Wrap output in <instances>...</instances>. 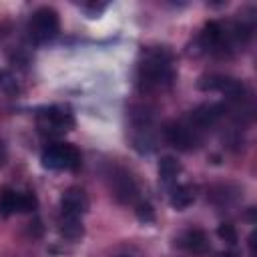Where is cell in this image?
Returning a JSON list of instances; mask_svg holds the SVG:
<instances>
[{
    "mask_svg": "<svg viewBox=\"0 0 257 257\" xmlns=\"http://www.w3.org/2000/svg\"><path fill=\"white\" fill-rule=\"evenodd\" d=\"M137 70V80L141 90H159L173 82L175 70L171 64V52L167 48H147Z\"/></svg>",
    "mask_w": 257,
    "mask_h": 257,
    "instance_id": "obj_1",
    "label": "cell"
},
{
    "mask_svg": "<svg viewBox=\"0 0 257 257\" xmlns=\"http://www.w3.org/2000/svg\"><path fill=\"white\" fill-rule=\"evenodd\" d=\"M40 163L50 171H76L80 167V153L70 143H52L42 151Z\"/></svg>",
    "mask_w": 257,
    "mask_h": 257,
    "instance_id": "obj_2",
    "label": "cell"
},
{
    "mask_svg": "<svg viewBox=\"0 0 257 257\" xmlns=\"http://www.w3.org/2000/svg\"><path fill=\"white\" fill-rule=\"evenodd\" d=\"M58 28H60L58 14L50 6H42V8L34 10L30 16V22H28V32L36 42H46V40L54 38L58 34Z\"/></svg>",
    "mask_w": 257,
    "mask_h": 257,
    "instance_id": "obj_3",
    "label": "cell"
},
{
    "mask_svg": "<svg viewBox=\"0 0 257 257\" xmlns=\"http://www.w3.org/2000/svg\"><path fill=\"white\" fill-rule=\"evenodd\" d=\"M165 139L179 151H193L201 145V131H197L189 120H173L165 124Z\"/></svg>",
    "mask_w": 257,
    "mask_h": 257,
    "instance_id": "obj_4",
    "label": "cell"
},
{
    "mask_svg": "<svg viewBox=\"0 0 257 257\" xmlns=\"http://www.w3.org/2000/svg\"><path fill=\"white\" fill-rule=\"evenodd\" d=\"M197 88L207 92H223L231 100H241L245 96V84L225 74H205L197 80Z\"/></svg>",
    "mask_w": 257,
    "mask_h": 257,
    "instance_id": "obj_5",
    "label": "cell"
},
{
    "mask_svg": "<svg viewBox=\"0 0 257 257\" xmlns=\"http://www.w3.org/2000/svg\"><path fill=\"white\" fill-rule=\"evenodd\" d=\"M38 124L48 133H66L74 126V116L64 106H48L38 112Z\"/></svg>",
    "mask_w": 257,
    "mask_h": 257,
    "instance_id": "obj_6",
    "label": "cell"
},
{
    "mask_svg": "<svg viewBox=\"0 0 257 257\" xmlns=\"http://www.w3.org/2000/svg\"><path fill=\"white\" fill-rule=\"evenodd\" d=\"M108 183H110V191L116 197V201L120 203H133L137 199V183L131 177L128 171L114 167L108 175Z\"/></svg>",
    "mask_w": 257,
    "mask_h": 257,
    "instance_id": "obj_7",
    "label": "cell"
},
{
    "mask_svg": "<svg viewBox=\"0 0 257 257\" xmlns=\"http://www.w3.org/2000/svg\"><path fill=\"white\" fill-rule=\"evenodd\" d=\"M60 211L62 217L82 219V215L88 211V197L80 187H70L60 197Z\"/></svg>",
    "mask_w": 257,
    "mask_h": 257,
    "instance_id": "obj_8",
    "label": "cell"
},
{
    "mask_svg": "<svg viewBox=\"0 0 257 257\" xmlns=\"http://www.w3.org/2000/svg\"><path fill=\"white\" fill-rule=\"evenodd\" d=\"M223 114H225V106L221 102H205V104H199L195 110H191L189 122L197 131H205V128L213 126Z\"/></svg>",
    "mask_w": 257,
    "mask_h": 257,
    "instance_id": "obj_9",
    "label": "cell"
},
{
    "mask_svg": "<svg viewBox=\"0 0 257 257\" xmlns=\"http://www.w3.org/2000/svg\"><path fill=\"white\" fill-rule=\"evenodd\" d=\"M177 245L183 247L185 251L197 253V255L209 251V239H207L205 231H201V229H187L183 235H179Z\"/></svg>",
    "mask_w": 257,
    "mask_h": 257,
    "instance_id": "obj_10",
    "label": "cell"
},
{
    "mask_svg": "<svg viewBox=\"0 0 257 257\" xmlns=\"http://www.w3.org/2000/svg\"><path fill=\"white\" fill-rule=\"evenodd\" d=\"M197 199V187L195 185H177L173 191H171V197H169V203L173 209L177 211H183L187 207H191Z\"/></svg>",
    "mask_w": 257,
    "mask_h": 257,
    "instance_id": "obj_11",
    "label": "cell"
},
{
    "mask_svg": "<svg viewBox=\"0 0 257 257\" xmlns=\"http://www.w3.org/2000/svg\"><path fill=\"white\" fill-rule=\"evenodd\" d=\"M0 213L4 217H10L18 213V193L10 187H4L0 191Z\"/></svg>",
    "mask_w": 257,
    "mask_h": 257,
    "instance_id": "obj_12",
    "label": "cell"
},
{
    "mask_svg": "<svg viewBox=\"0 0 257 257\" xmlns=\"http://www.w3.org/2000/svg\"><path fill=\"white\" fill-rule=\"evenodd\" d=\"M179 173H181V163H179L175 157L167 155V157H163V159L159 161V177H161L165 183H171Z\"/></svg>",
    "mask_w": 257,
    "mask_h": 257,
    "instance_id": "obj_13",
    "label": "cell"
},
{
    "mask_svg": "<svg viewBox=\"0 0 257 257\" xmlns=\"http://www.w3.org/2000/svg\"><path fill=\"white\" fill-rule=\"evenodd\" d=\"M60 233L70 239L76 241L84 235V227H82V219H72V217H62L60 219Z\"/></svg>",
    "mask_w": 257,
    "mask_h": 257,
    "instance_id": "obj_14",
    "label": "cell"
},
{
    "mask_svg": "<svg viewBox=\"0 0 257 257\" xmlns=\"http://www.w3.org/2000/svg\"><path fill=\"white\" fill-rule=\"evenodd\" d=\"M38 207V197L32 191L18 193V213H34Z\"/></svg>",
    "mask_w": 257,
    "mask_h": 257,
    "instance_id": "obj_15",
    "label": "cell"
},
{
    "mask_svg": "<svg viewBox=\"0 0 257 257\" xmlns=\"http://www.w3.org/2000/svg\"><path fill=\"white\" fill-rule=\"evenodd\" d=\"M217 235H219V239L225 241L227 245H237V241H239L237 229H235V225H231V223H221V225L217 227Z\"/></svg>",
    "mask_w": 257,
    "mask_h": 257,
    "instance_id": "obj_16",
    "label": "cell"
},
{
    "mask_svg": "<svg viewBox=\"0 0 257 257\" xmlns=\"http://www.w3.org/2000/svg\"><path fill=\"white\" fill-rule=\"evenodd\" d=\"M0 88L4 92H8V94H16L18 92V82H16V78H14L12 72L0 70Z\"/></svg>",
    "mask_w": 257,
    "mask_h": 257,
    "instance_id": "obj_17",
    "label": "cell"
},
{
    "mask_svg": "<svg viewBox=\"0 0 257 257\" xmlns=\"http://www.w3.org/2000/svg\"><path fill=\"white\" fill-rule=\"evenodd\" d=\"M137 217L143 223H153L155 221V211H153V207L149 203H139L137 205Z\"/></svg>",
    "mask_w": 257,
    "mask_h": 257,
    "instance_id": "obj_18",
    "label": "cell"
},
{
    "mask_svg": "<svg viewBox=\"0 0 257 257\" xmlns=\"http://www.w3.org/2000/svg\"><path fill=\"white\" fill-rule=\"evenodd\" d=\"M106 8V4H96V2H90V4H82V10L86 12L88 18H96L102 10Z\"/></svg>",
    "mask_w": 257,
    "mask_h": 257,
    "instance_id": "obj_19",
    "label": "cell"
},
{
    "mask_svg": "<svg viewBox=\"0 0 257 257\" xmlns=\"http://www.w3.org/2000/svg\"><path fill=\"white\" fill-rule=\"evenodd\" d=\"M221 257H241V255H237L235 251H227V253H223Z\"/></svg>",
    "mask_w": 257,
    "mask_h": 257,
    "instance_id": "obj_20",
    "label": "cell"
},
{
    "mask_svg": "<svg viewBox=\"0 0 257 257\" xmlns=\"http://www.w3.org/2000/svg\"><path fill=\"white\" fill-rule=\"evenodd\" d=\"M2 159H4V151H2V143H0V163H2Z\"/></svg>",
    "mask_w": 257,
    "mask_h": 257,
    "instance_id": "obj_21",
    "label": "cell"
}]
</instances>
